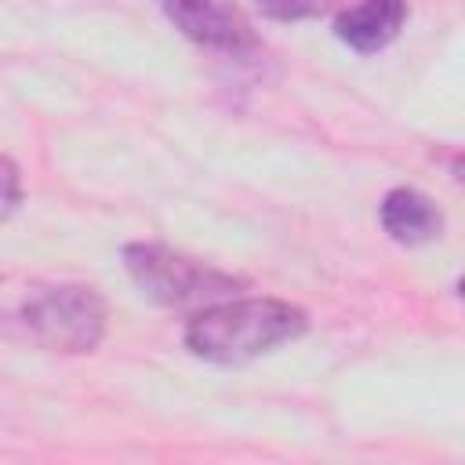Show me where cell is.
I'll return each mask as SVG.
<instances>
[{
    "label": "cell",
    "mask_w": 465,
    "mask_h": 465,
    "mask_svg": "<svg viewBox=\"0 0 465 465\" xmlns=\"http://www.w3.org/2000/svg\"><path fill=\"white\" fill-rule=\"evenodd\" d=\"M0 334L47 352H91L105 334V302L91 283L4 272Z\"/></svg>",
    "instance_id": "obj_1"
},
{
    "label": "cell",
    "mask_w": 465,
    "mask_h": 465,
    "mask_svg": "<svg viewBox=\"0 0 465 465\" xmlns=\"http://www.w3.org/2000/svg\"><path fill=\"white\" fill-rule=\"evenodd\" d=\"M378 214H381V229L396 243H403V247L429 243L443 229V214L432 203V196H425V193H418L411 185L389 189L385 200H381V207H378Z\"/></svg>",
    "instance_id": "obj_6"
},
{
    "label": "cell",
    "mask_w": 465,
    "mask_h": 465,
    "mask_svg": "<svg viewBox=\"0 0 465 465\" xmlns=\"http://www.w3.org/2000/svg\"><path fill=\"white\" fill-rule=\"evenodd\" d=\"M334 0H258V7L276 18V22H298V18H316L331 7Z\"/></svg>",
    "instance_id": "obj_7"
},
{
    "label": "cell",
    "mask_w": 465,
    "mask_h": 465,
    "mask_svg": "<svg viewBox=\"0 0 465 465\" xmlns=\"http://www.w3.org/2000/svg\"><path fill=\"white\" fill-rule=\"evenodd\" d=\"M160 7L185 40H193L207 51L247 54L258 47L251 22L229 0H160Z\"/></svg>",
    "instance_id": "obj_4"
},
{
    "label": "cell",
    "mask_w": 465,
    "mask_h": 465,
    "mask_svg": "<svg viewBox=\"0 0 465 465\" xmlns=\"http://www.w3.org/2000/svg\"><path fill=\"white\" fill-rule=\"evenodd\" d=\"M124 269L149 302L167 305V309H189V305L203 309L211 302L232 298L243 287L232 272H222L163 243H127Z\"/></svg>",
    "instance_id": "obj_3"
},
{
    "label": "cell",
    "mask_w": 465,
    "mask_h": 465,
    "mask_svg": "<svg viewBox=\"0 0 465 465\" xmlns=\"http://www.w3.org/2000/svg\"><path fill=\"white\" fill-rule=\"evenodd\" d=\"M309 316L283 298H222L203 305L185 323V349L211 363H247L294 338Z\"/></svg>",
    "instance_id": "obj_2"
},
{
    "label": "cell",
    "mask_w": 465,
    "mask_h": 465,
    "mask_svg": "<svg viewBox=\"0 0 465 465\" xmlns=\"http://www.w3.org/2000/svg\"><path fill=\"white\" fill-rule=\"evenodd\" d=\"M18 203H22V174L7 156H0V222L11 218Z\"/></svg>",
    "instance_id": "obj_8"
},
{
    "label": "cell",
    "mask_w": 465,
    "mask_h": 465,
    "mask_svg": "<svg viewBox=\"0 0 465 465\" xmlns=\"http://www.w3.org/2000/svg\"><path fill=\"white\" fill-rule=\"evenodd\" d=\"M403 22L407 0H356L334 18V36L360 54H374L396 40Z\"/></svg>",
    "instance_id": "obj_5"
}]
</instances>
